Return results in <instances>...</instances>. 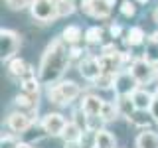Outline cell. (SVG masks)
<instances>
[{"instance_id":"28","label":"cell","mask_w":158,"mask_h":148,"mask_svg":"<svg viewBox=\"0 0 158 148\" xmlns=\"http://www.w3.org/2000/svg\"><path fill=\"white\" fill-rule=\"evenodd\" d=\"M75 6L77 4L73 2V0H57V14H59V18L71 16V14L75 12Z\"/></svg>"},{"instance_id":"17","label":"cell","mask_w":158,"mask_h":148,"mask_svg":"<svg viewBox=\"0 0 158 148\" xmlns=\"http://www.w3.org/2000/svg\"><path fill=\"white\" fill-rule=\"evenodd\" d=\"M93 146L95 148H117V136L111 130L103 128L93 134Z\"/></svg>"},{"instance_id":"24","label":"cell","mask_w":158,"mask_h":148,"mask_svg":"<svg viewBox=\"0 0 158 148\" xmlns=\"http://www.w3.org/2000/svg\"><path fill=\"white\" fill-rule=\"evenodd\" d=\"M115 79H117V73H101V75L97 77V81L93 83V87L101 89V91L115 89Z\"/></svg>"},{"instance_id":"20","label":"cell","mask_w":158,"mask_h":148,"mask_svg":"<svg viewBox=\"0 0 158 148\" xmlns=\"http://www.w3.org/2000/svg\"><path fill=\"white\" fill-rule=\"evenodd\" d=\"M127 46L131 47H136V46H144V43L148 42L146 39V32L142 30L140 26H131L127 30V38H125Z\"/></svg>"},{"instance_id":"1","label":"cell","mask_w":158,"mask_h":148,"mask_svg":"<svg viewBox=\"0 0 158 148\" xmlns=\"http://www.w3.org/2000/svg\"><path fill=\"white\" fill-rule=\"evenodd\" d=\"M71 46L61 36H56L46 46L38 65V79L42 81L44 87H49L53 83L61 81L63 73L67 71L71 63Z\"/></svg>"},{"instance_id":"26","label":"cell","mask_w":158,"mask_h":148,"mask_svg":"<svg viewBox=\"0 0 158 148\" xmlns=\"http://www.w3.org/2000/svg\"><path fill=\"white\" fill-rule=\"evenodd\" d=\"M115 103H117L118 111H121V117H125V118H128L132 113L136 111L135 105H132V99H131V97H117Z\"/></svg>"},{"instance_id":"22","label":"cell","mask_w":158,"mask_h":148,"mask_svg":"<svg viewBox=\"0 0 158 148\" xmlns=\"http://www.w3.org/2000/svg\"><path fill=\"white\" fill-rule=\"evenodd\" d=\"M103 34H105V30L101 26H91L85 30V38H83V42L87 43V47H93V46H101L103 43Z\"/></svg>"},{"instance_id":"31","label":"cell","mask_w":158,"mask_h":148,"mask_svg":"<svg viewBox=\"0 0 158 148\" xmlns=\"http://www.w3.org/2000/svg\"><path fill=\"white\" fill-rule=\"evenodd\" d=\"M152 115V118L154 121H158V93H154V101H152V107H150V111H148Z\"/></svg>"},{"instance_id":"21","label":"cell","mask_w":158,"mask_h":148,"mask_svg":"<svg viewBox=\"0 0 158 148\" xmlns=\"http://www.w3.org/2000/svg\"><path fill=\"white\" fill-rule=\"evenodd\" d=\"M42 81H40L38 77L34 79H26V81L20 83V93H24V95H30V97H40L42 95Z\"/></svg>"},{"instance_id":"37","label":"cell","mask_w":158,"mask_h":148,"mask_svg":"<svg viewBox=\"0 0 158 148\" xmlns=\"http://www.w3.org/2000/svg\"><path fill=\"white\" fill-rule=\"evenodd\" d=\"M156 125H158V121H156Z\"/></svg>"},{"instance_id":"2","label":"cell","mask_w":158,"mask_h":148,"mask_svg":"<svg viewBox=\"0 0 158 148\" xmlns=\"http://www.w3.org/2000/svg\"><path fill=\"white\" fill-rule=\"evenodd\" d=\"M46 97H48L49 105L67 107V105H71L75 99L81 97V87H79L73 79H61V81L46 87Z\"/></svg>"},{"instance_id":"32","label":"cell","mask_w":158,"mask_h":148,"mask_svg":"<svg viewBox=\"0 0 158 148\" xmlns=\"http://www.w3.org/2000/svg\"><path fill=\"white\" fill-rule=\"evenodd\" d=\"M63 148H93V146H87L85 144V142H65V146H63Z\"/></svg>"},{"instance_id":"33","label":"cell","mask_w":158,"mask_h":148,"mask_svg":"<svg viewBox=\"0 0 158 148\" xmlns=\"http://www.w3.org/2000/svg\"><path fill=\"white\" fill-rule=\"evenodd\" d=\"M152 22H154V24H156V28H158V6L152 10Z\"/></svg>"},{"instance_id":"12","label":"cell","mask_w":158,"mask_h":148,"mask_svg":"<svg viewBox=\"0 0 158 148\" xmlns=\"http://www.w3.org/2000/svg\"><path fill=\"white\" fill-rule=\"evenodd\" d=\"M12 107H14V111H20V113H24V115H28L30 118L38 121L40 97H30V95H24V93H20V95L14 97Z\"/></svg>"},{"instance_id":"4","label":"cell","mask_w":158,"mask_h":148,"mask_svg":"<svg viewBox=\"0 0 158 148\" xmlns=\"http://www.w3.org/2000/svg\"><path fill=\"white\" fill-rule=\"evenodd\" d=\"M20 47H22V36L16 30H10V28L0 30V56H2V61H10L12 57H16Z\"/></svg>"},{"instance_id":"9","label":"cell","mask_w":158,"mask_h":148,"mask_svg":"<svg viewBox=\"0 0 158 148\" xmlns=\"http://www.w3.org/2000/svg\"><path fill=\"white\" fill-rule=\"evenodd\" d=\"M40 125L44 126V130H46L48 136H59L61 138L63 134V128L67 125V118L61 115V113L57 111H49L46 113L42 118H40Z\"/></svg>"},{"instance_id":"11","label":"cell","mask_w":158,"mask_h":148,"mask_svg":"<svg viewBox=\"0 0 158 148\" xmlns=\"http://www.w3.org/2000/svg\"><path fill=\"white\" fill-rule=\"evenodd\" d=\"M140 87L136 83V79L132 77V73L128 69H123V71L117 73V79H115V97H131L136 89Z\"/></svg>"},{"instance_id":"18","label":"cell","mask_w":158,"mask_h":148,"mask_svg":"<svg viewBox=\"0 0 158 148\" xmlns=\"http://www.w3.org/2000/svg\"><path fill=\"white\" fill-rule=\"evenodd\" d=\"M69 46H79V43L83 42V38H85V34H83L81 26H77V24H69V26L63 28V32L59 34Z\"/></svg>"},{"instance_id":"6","label":"cell","mask_w":158,"mask_h":148,"mask_svg":"<svg viewBox=\"0 0 158 148\" xmlns=\"http://www.w3.org/2000/svg\"><path fill=\"white\" fill-rule=\"evenodd\" d=\"M117 0H79V6L87 16L95 20H105L111 16Z\"/></svg>"},{"instance_id":"5","label":"cell","mask_w":158,"mask_h":148,"mask_svg":"<svg viewBox=\"0 0 158 148\" xmlns=\"http://www.w3.org/2000/svg\"><path fill=\"white\" fill-rule=\"evenodd\" d=\"M6 75L10 81H14V83H22V81H26V79H34V77H38L36 75V69H34L32 65H28L26 61H24L22 57H12L10 61H6Z\"/></svg>"},{"instance_id":"7","label":"cell","mask_w":158,"mask_h":148,"mask_svg":"<svg viewBox=\"0 0 158 148\" xmlns=\"http://www.w3.org/2000/svg\"><path fill=\"white\" fill-rule=\"evenodd\" d=\"M128 71L132 73V77L136 79V83L140 87L148 85V83H150L152 79H156V75H158V67H154L152 63H148L144 57H136Z\"/></svg>"},{"instance_id":"38","label":"cell","mask_w":158,"mask_h":148,"mask_svg":"<svg viewBox=\"0 0 158 148\" xmlns=\"http://www.w3.org/2000/svg\"><path fill=\"white\" fill-rule=\"evenodd\" d=\"M56 2H57V0H56Z\"/></svg>"},{"instance_id":"8","label":"cell","mask_w":158,"mask_h":148,"mask_svg":"<svg viewBox=\"0 0 158 148\" xmlns=\"http://www.w3.org/2000/svg\"><path fill=\"white\" fill-rule=\"evenodd\" d=\"M34 125H36L34 118H30L28 115H24V113H20V111H14V109L6 117V128L16 136H24Z\"/></svg>"},{"instance_id":"39","label":"cell","mask_w":158,"mask_h":148,"mask_svg":"<svg viewBox=\"0 0 158 148\" xmlns=\"http://www.w3.org/2000/svg\"><path fill=\"white\" fill-rule=\"evenodd\" d=\"M93 148H95V146H93Z\"/></svg>"},{"instance_id":"30","label":"cell","mask_w":158,"mask_h":148,"mask_svg":"<svg viewBox=\"0 0 158 148\" xmlns=\"http://www.w3.org/2000/svg\"><path fill=\"white\" fill-rule=\"evenodd\" d=\"M109 34H111L113 39L121 38V36H123V26H121V24H115V22H113L111 26H109Z\"/></svg>"},{"instance_id":"19","label":"cell","mask_w":158,"mask_h":148,"mask_svg":"<svg viewBox=\"0 0 158 148\" xmlns=\"http://www.w3.org/2000/svg\"><path fill=\"white\" fill-rule=\"evenodd\" d=\"M127 121H128V125L140 128V130H146V128L152 126L154 118H152V115H150V113H146V111H135L131 117L127 118Z\"/></svg>"},{"instance_id":"35","label":"cell","mask_w":158,"mask_h":148,"mask_svg":"<svg viewBox=\"0 0 158 148\" xmlns=\"http://www.w3.org/2000/svg\"><path fill=\"white\" fill-rule=\"evenodd\" d=\"M16 148H34V146H32V144H28V142H24V140H20V144H18Z\"/></svg>"},{"instance_id":"36","label":"cell","mask_w":158,"mask_h":148,"mask_svg":"<svg viewBox=\"0 0 158 148\" xmlns=\"http://www.w3.org/2000/svg\"><path fill=\"white\" fill-rule=\"evenodd\" d=\"M135 2L138 4V6H146V4L150 2V0H135Z\"/></svg>"},{"instance_id":"25","label":"cell","mask_w":158,"mask_h":148,"mask_svg":"<svg viewBox=\"0 0 158 148\" xmlns=\"http://www.w3.org/2000/svg\"><path fill=\"white\" fill-rule=\"evenodd\" d=\"M142 57H144L148 63H152L154 67H158V43L152 42V39H148L144 43V53H142Z\"/></svg>"},{"instance_id":"14","label":"cell","mask_w":158,"mask_h":148,"mask_svg":"<svg viewBox=\"0 0 158 148\" xmlns=\"http://www.w3.org/2000/svg\"><path fill=\"white\" fill-rule=\"evenodd\" d=\"M131 99H132V105H135L136 111H146L148 113L150 107H152V101H154V93L144 89V87H138L131 95Z\"/></svg>"},{"instance_id":"3","label":"cell","mask_w":158,"mask_h":148,"mask_svg":"<svg viewBox=\"0 0 158 148\" xmlns=\"http://www.w3.org/2000/svg\"><path fill=\"white\" fill-rule=\"evenodd\" d=\"M30 16H32L34 22L38 24H53L59 18L57 14V2L56 0H32L30 4Z\"/></svg>"},{"instance_id":"23","label":"cell","mask_w":158,"mask_h":148,"mask_svg":"<svg viewBox=\"0 0 158 148\" xmlns=\"http://www.w3.org/2000/svg\"><path fill=\"white\" fill-rule=\"evenodd\" d=\"M118 117H121V111H118L117 103L105 101V105H103V111H101V118H103V121H105V122H113V121H117Z\"/></svg>"},{"instance_id":"13","label":"cell","mask_w":158,"mask_h":148,"mask_svg":"<svg viewBox=\"0 0 158 148\" xmlns=\"http://www.w3.org/2000/svg\"><path fill=\"white\" fill-rule=\"evenodd\" d=\"M103 105H105V99H101L99 95H93V93L83 95L81 101H79V109L85 113V117H97V115H101Z\"/></svg>"},{"instance_id":"16","label":"cell","mask_w":158,"mask_h":148,"mask_svg":"<svg viewBox=\"0 0 158 148\" xmlns=\"http://www.w3.org/2000/svg\"><path fill=\"white\" fill-rule=\"evenodd\" d=\"M135 148H158V132L152 128L140 130L135 138Z\"/></svg>"},{"instance_id":"27","label":"cell","mask_w":158,"mask_h":148,"mask_svg":"<svg viewBox=\"0 0 158 148\" xmlns=\"http://www.w3.org/2000/svg\"><path fill=\"white\" fill-rule=\"evenodd\" d=\"M136 10H138V4L135 0H123V2L118 4V12H121L123 18H135Z\"/></svg>"},{"instance_id":"15","label":"cell","mask_w":158,"mask_h":148,"mask_svg":"<svg viewBox=\"0 0 158 148\" xmlns=\"http://www.w3.org/2000/svg\"><path fill=\"white\" fill-rule=\"evenodd\" d=\"M85 132H87V130H85L81 125H77L75 121H71V118H69L67 125H65V128H63L61 138H63L65 142H81L83 136H85Z\"/></svg>"},{"instance_id":"10","label":"cell","mask_w":158,"mask_h":148,"mask_svg":"<svg viewBox=\"0 0 158 148\" xmlns=\"http://www.w3.org/2000/svg\"><path fill=\"white\" fill-rule=\"evenodd\" d=\"M77 69H79V75L89 83H95L97 77L103 73L101 63H99V56H89V53L77 61Z\"/></svg>"},{"instance_id":"29","label":"cell","mask_w":158,"mask_h":148,"mask_svg":"<svg viewBox=\"0 0 158 148\" xmlns=\"http://www.w3.org/2000/svg\"><path fill=\"white\" fill-rule=\"evenodd\" d=\"M4 4H6L12 12H22V10H30L32 0H4Z\"/></svg>"},{"instance_id":"34","label":"cell","mask_w":158,"mask_h":148,"mask_svg":"<svg viewBox=\"0 0 158 148\" xmlns=\"http://www.w3.org/2000/svg\"><path fill=\"white\" fill-rule=\"evenodd\" d=\"M148 39H152V42H156V43H158V30H156V32H152L150 36H148Z\"/></svg>"}]
</instances>
